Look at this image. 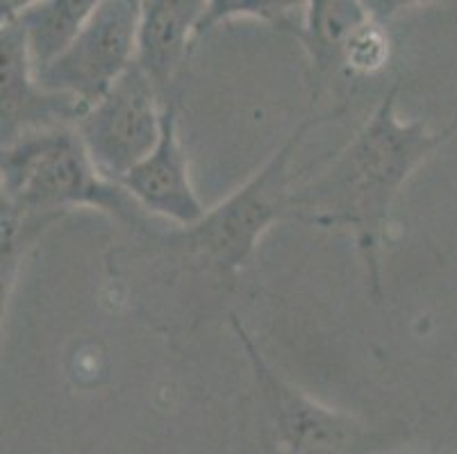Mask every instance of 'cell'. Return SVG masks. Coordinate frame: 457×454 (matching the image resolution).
<instances>
[{
  "instance_id": "7",
  "label": "cell",
  "mask_w": 457,
  "mask_h": 454,
  "mask_svg": "<svg viewBox=\"0 0 457 454\" xmlns=\"http://www.w3.org/2000/svg\"><path fill=\"white\" fill-rule=\"evenodd\" d=\"M82 116L73 98L48 94L37 85L28 57L26 37L12 16H3L0 28V125L3 148L28 132L76 125Z\"/></svg>"
},
{
  "instance_id": "11",
  "label": "cell",
  "mask_w": 457,
  "mask_h": 454,
  "mask_svg": "<svg viewBox=\"0 0 457 454\" xmlns=\"http://www.w3.org/2000/svg\"><path fill=\"white\" fill-rule=\"evenodd\" d=\"M373 19L371 3L355 0H312L305 3L298 41L307 50L314 82L335 66L344 64V50L364 23Z\"/></svg>"
},
{
  "instance_id": "3",
  "label": "cell",
  "mask_w": 457,
  "mask_h": 454,
  "mask_svg": "<svg viewBox=\"0 0 457 454\" xmlns=\"http://www.w3.org/2000/svg\"><path fill=\"white\" fill-rule=\"evenodd\" d=\"M339 111L326 116H310L303 120L289 139L271 155L244 186L228 195L223 202L207 210V214L191 227L173 232V245L219 275H230L242 268L255 252L262 235L289 214L292 205V157L317 125L335 119Z\"/></svg>"
},
{
  "instance_id": "1",
  "label": "cell",
  "mask_w": 457,
  "mask_h": 454,
  "mask_svg": "<svg viewBox=\"0 0 457 454\" xmlns=\"http://www.w3.org/2000/svg\"><path fill=\"white\" fill-rule=\"evenodd\" d=\"M401 82L380 98L371 119L337 153L326 170L292 194L289 214L317 227H348L362 255L371 295L380 300V245L394 198L410 175L451 139L457 116L442 132L396 114Z\"/></svg>"
},
{
  "instance_id": "2",
  "label": "cell",
  "mask_w": 457,
  "mask_h": 454,
  "mask_svg": "<svg viewBox=\"0 0 457 454\" xmlns=\"http://www.w3.org/2000/svg\"><path fill=\"white\" fill-rule=\"evenodd\" d=\"M0 205L19 219L48 225L66 210L91 207L128 225L141 223V207L119 182L103 177L76 125L35 130L3 148Z\"/></svg>"
},
{
  "instance_id": "8",
  "label": "cell",
  "mask_w": 457,
  "mask_h": 454,
  "mask_svg": "<svg viewBox=\"0 0 457 454\" xmlns=\"http://www.w3.org/2000/svg\"><path fill=\"white\" fill-rule=\"evenodd\" d=\"M119 185L144 211L173 220L180 227L196 225L207 207L191 185L189 161L178 135V103L166 100L162 135L151 155L130 170Z\"/></svg>"
},
{
  "instance_id": "9",
  "label": "cell",
  "mask_w": 457,
  "mask_h": 454,
  "mask_svg": "<svg viewBox=\"0 0 457 454\" xmlns=\"http://www.w3.org/2000/svg\"><path fill=\"white\" fill-rule=\"evenodd\" d=\"M205 0H146L141 3L135 64L148 75L162 100H171L178 70L196 44V25L205 12Z\"/></svg>"
},
{
  "instance_id": "4",
  "label": "cell",
  "mask_w": 457,
  "mask_h": 454,
  "mask_svg": "<svg viewBox=\"0 0 457 454\" xmlns=\"http://www.w3.org/2000/svg\"><path fill=\"white\" fill-rule=\"evenodd\" d=\"M139 19V0H98L76 41L37 75V85L73 98L85 114L135 64Z\"/></svg>"
},
{
  "instance_id": "12",
  "label": "cell",
  "mask_w": 457,
  "mask_h": 454,
  "mask_svg": "<svg viewBox=\"0 0 457 454\" xmlns=\"http://www.w3.org/2000/svg\"><path fill=\"white\" fill-rule=\"evenodd\" d=\"M301 7L305 5L296 0H216V3H207L194 39L198 41L203 35L214 30L216 25L232 19H257L271 25L273 30L287 32L298 39L303 30V16H305V10Z\"/></svg>"
},
{
  "instance_id": "5",
  "label": "cell",
  "mask_w": 457,
  "mask_h": 454,
  "mask_svg": "<svg viewBox=\"0 0 457 454\" xmlns=\"http://www.w3.org/2000/svg\"><path fill=\"white\" fill-rule=\"evenodd\" d=\"M164 105L148 75L132 64L121 80L78 119V135L103 177L121 182L151 155L162 135Z\"/></svg>"
},
{
  "instance_id": "6",
  "label": "cell",
  "mask_w": 457,
  "mask_h": 454,
  "mask_svg": "<svg viewBox=\"0 0 457 454\" xmlns=\"http://www.w3.org/2000/svg\"><path fill=\"white\" fill-rule=\"evenodd\" d=\"M235 332L251 359L257 386L267 400V407L276 423L278 439L289 454H369L376 436L357 423L355 418L332 411L301 391L298 386L282 380L271 368L251 334L239 320L232 318Z\"/></svg>"
},
{
  "instance_id": "10",
  "label": "cell",
  "mask_w": 457,
  "mask_h": 454,
  "mask_svg": "<svg viewBox=\"0 0 457 454\" xmlns=\"http://www.w3.org/2000/svg\"><path fill=\"white\" fill-rule=\"evenodd\" d=\"M98 0H39V3H3L0 14L12 16L26 37L35 78L60 60L76 41Z\"/></svg>"
}]
</instances>
